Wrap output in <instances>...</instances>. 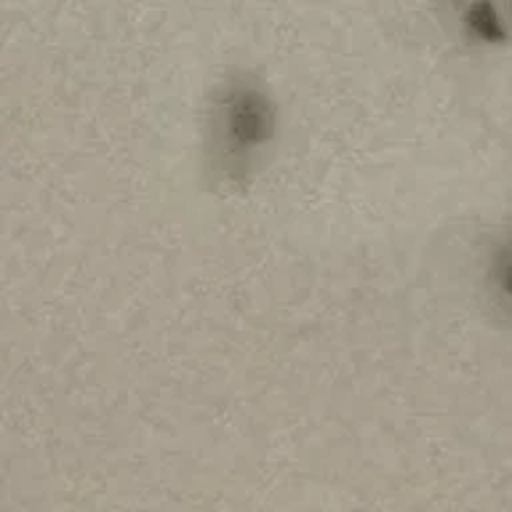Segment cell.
I'll list each match as a JSON object with an SVG mask.
<instances>
[{
    "instance_id": "2",
    "label": "cell",
    "mask_w": 512,
    "mask_h": 512,
    "mask_svg": "<svg viewBox=\"0 0 512 512\" xmlns=\"http://www.w3.org/2000/svg\"><path fill=\"white\" fill-rule=\"evenodd\" d=\"M462 38L480 48L512 43V0H451Z\"/></svg>"
},
{
    "instance_id": "3",
    "label": "cell",
    "mask_w": 512,
    "mask_h": 512,
    "mask_svg": "<svg viewBox=\"0 0 512 512\" xmlns=\"http://www.w3.org/2000/svg\"><path fill=\"white\" fill-rule=\"evenodd\" d=\"M483 283L491 302L502 312L512 315V232L496 240L486 256Z\"/></svg>"
},
{
    "instance_id": "1",
    "label": "cell",
    "mask_w": 512,
    "mask_h": 512,
    "mask_svg": "<svg viewBox=\"0 0 512 512\" xmlns=\"http://www.w3.org/2000/svg\"><path fill=\"white\" fill-rule=\"evenodd\" d=\"M278 104L254 75L238 72L216 86L206 110V168L216 187L240 190L278 144Z\"/></svg>"
}]
</instances>
